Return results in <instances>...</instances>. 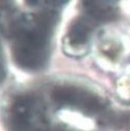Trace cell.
Masks as SVG:
<instances>
[{
    "mask_svg": "<svg viewBox=\"0 0 130 131\" xmlns=\"http://www.w3.org/2000/svg\"><path fill=\"white\" fill-rule=\"evenodd\" d=\"M53 98L59 103L78 105L90 111H97L103 107V101L99 97L84 90L73 86L56 89L53 92Z\"/></svg>",
    "mask_w": 130,
    "mask_h": 131,
    "instance_id": "6da1fadb",
    "label": "cell"
},
{
    "mask_svg": "<svg viewBox=\"0 0 130 131\" xmlns=\"http://www.w3.org/2000/svg\"><path fill=\"white\" fill-rule=\"evenodd\" d=\"M84 8L97 20H110L116 17V3L111 1H84Z\"/></svg>",
    "mask_w": 130,
    "mask_h": 131,
    "instance_id": "7a4b0ae2",
    "label": "cell"
},
{
    "mask_svg": "<svg viewBox=\"0 0 130 131\" xmlns=\"http://www.w3.org/2000/svg\"><path fill=\"white\" fill-rule=\"evenodd\" d=\"M92 30V25L89 21L79 19L74 22L69 30V40L74 45L84 44L89 38V35Z\"/></svg>",
    "mask_w": 130,
    "mask_h": 131,
    "instance_id": "3957f363",
    "label": "cell"
}]
</instances>
